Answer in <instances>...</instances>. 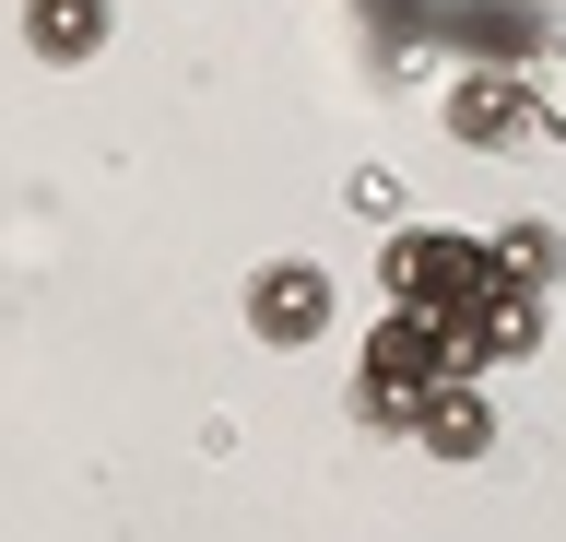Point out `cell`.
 <instances>
[{
    "instance_id": "1",
    "label": "cell",
    "mask_w": 566,
    "mask_h": 542,
    "mask_svg": "<svg viewBox=\"0 0 566 542\" xmlns=\"http://www.w3.org/2000/svg\"><path fill=\"white\" fill-rule=\"evenodd\" d=\"M437 378H449L437 319H424V307H389L378 342H366V365H354V413H366V425H389V436H413V413H424V390H437Z\"/></svg>"
},
{
    "instance_id": "2",
    "label": "cell",
    "mask_w": 566,
    "mask_h": 542,
    "mask_svg": "<svg viewBox=\"0 0 566 542\" xmlns=\"http://www.w3.org/2000/svg\"><path fill=\"white\" fill-rule=\"evenodd\" d=\"M248 330H260L272 354H307L318 330H331V272H318V259H272V272L248 284Z\"/></svg>"
},
{
    "instance_id": "3",
    "label": "cell",
    "mask_w": 566,
    "mask_h": 542,
    "mask_svg": "<svg viewBox=\"0 0 566 542\" xmlns=\"http://www.w3.org/2000/svg\"><path fill=\"white\" fill-rule=\"evenodd\" d=\"M484 272H495V259L472 248V236H389V295H401V307H424V319H437V307H460Z\"/></svg>"
},
{
    "instance_id": "4",
    "label": "cell",
    "mask_w": 566,
    "mask_h": 542,
    "mask_svg": "<svg viewBox=\"0 0 566 542\" xmlns=\"http://www.w3.org/2000/svg\"><path fill=\"white\" fill-rule=\"evenodd\" d=\"M413 448H424V460H484V448H495V401H484V378H472V365H449V378L424 390Z\"/></svg>"
},
{
    "instance_id": "5",
    "label": "cell",
    "mask_w": 566,
    "mask_h": 542,
    "mask_svg": "<svg viewBox=\"0 0 566 542\" xmlns=\"http://www.w3.org/2000/svg\"><path fill=\"white\" fill-rule=\"evenodd\" d=\"M543 118H555V107H543L531 83H507V72H472V83L449 95V130H460L472 153H507V142H531Z\"/></svg>"
},
{
    "instance_id": "6",
    "label": "cell",
    "mask_w": 566,
    "mask_h": 542,
    "mask_svg": "<svg viewBox=\"0 0 566 542\" xmlns=\"http://www.w3.org/2000/svg\"><path fill=\"white\" fill-rule=\"evenodd\" d=\"M24 47L48 60V72L95 60V47H106V0H24Z\"/></svg>"
},
{
    "instance_id": "7",
    "label": "cell",
    "mask_w": 566,
    "mask_h": 542,
    "mask_svg": "<svg viewBox=\"0 0 566 542\" xmlns=\"http://www.w3.org/2000/svg\"><path fill=\"white\" fill-rule=\"evenodd\" d=\"M495 272H507V284H555V236H543V224H507V236H495Z\"/></svg>"
}]
</instances>
